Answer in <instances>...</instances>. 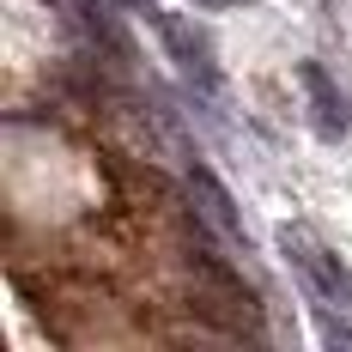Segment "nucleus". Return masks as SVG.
Instances as JSON below:
<instances>
[{"label": "nucleus", "instance_id": "nucleus-3", "mask_svg": "<svg viewBox=\"0 0 352 352\" xmlns=\"http://www.w3.org/2000/svg\"><path fill=\"white\" fill-rule=\"evenodd\" d=\"M298 79H304V91H310V122H316V134H322V140H340L352 116H346V98L334 91V79H328L316 61H304Z\"/></svg>", "mask_w": 352, "mask_h": 352}, {"label": "nucleus", "instance_id": "nucleus-1", "mask_svg": "<svg viewBox=\"0 0 352 352\" xmlns=\"http://www.w3.org/2000/svg\"><path fill=\"white\" fill-rule=\"evenodd\" d=\"M280 249H285V261L304 274V285L316 292L328 310H334V304L346 310V304H352V274L340 267V255H334V249H322L316 237H310V231H298V225H285V231H280Z\"/></svg>", "mask_w": 352, "mask_h": 352}, {"label": "nucleus", "instance_id": "nucleus-6", "mask_svg": "<svg viewBox=\"0 0 352 352\" xmlns=\"http://www.w3.org/2000/svg\"><path fill=\"white\" fill-rule=\"evenodd\" d=\"M328 340H346V346H352V328H340V322H328Z\"/></svg>", "mask_w": 352, "mask_h": 352}, {"label": "nucleus", "instance_id": "nucleus-5", "mask_svg": "<svg viewBox=\"0 0 352 352\" xmlns=\"http://www.w3.org/2000/svg\"><path fill=\"white\" fill-rule=\"evenodd\" d=\"M201 12H225V6H237V0H195Z\"/></svg>", "mask_w": 352, "mask_h": 352}, {"label": "nucleus", "instance_id": "nucleus-2", "mask_svg": "<svg viewBox=\"0 0 352 352\" xmlns=\"http://www.w3.org/2000/svg\"><path fill=\"white\" fill-rule=\"evenodd\" d=\"M146 19H152V31H158V43L170 49V61L201 91H212L219 85V61H212V36L195 25V19H182V12H158V6H146Z\"/></svg>", "mask_w": 352, "mask_h": 352}, {"label": "nucleus", "instance_id": "nucleus-4", "mask_svg": "<svg viewBox=\"0 0 352 352\" xmlns=\"http://www.w3.org/2000/svg\"><path fill=\"white\" fill-rule=\"evenodd\" d=\"M188 195L201 201V212H207V219L219 225V231H225V237H243V219H237L231 195H225V182H219L207 164H188Z\"/></svg>", "mask_w": 352, "mask_h": 352}]
</instances>
